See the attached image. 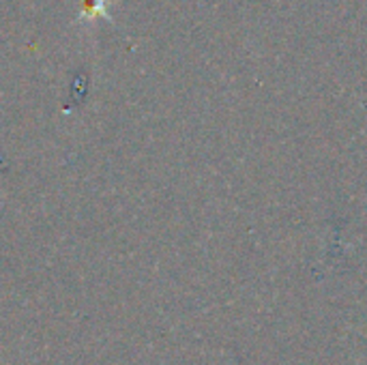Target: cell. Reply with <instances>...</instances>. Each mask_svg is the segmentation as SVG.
<instances>
[{
    "instance_id": "6da1fadb",
    "label": "cell",
    "mask_w": 367,
    "mask_h": 365,
    "mask_svg": "<svg viewBox=\"0 0 367 365\" xmlns=\"http://www.w3.org/2000/svg\"><path fill=\"white\" fill-rule=\"evenodd\" d=\"M95 18L110 20L108 13V0H80V20L90 22Z\"/></svg>"
}]
</instances>
